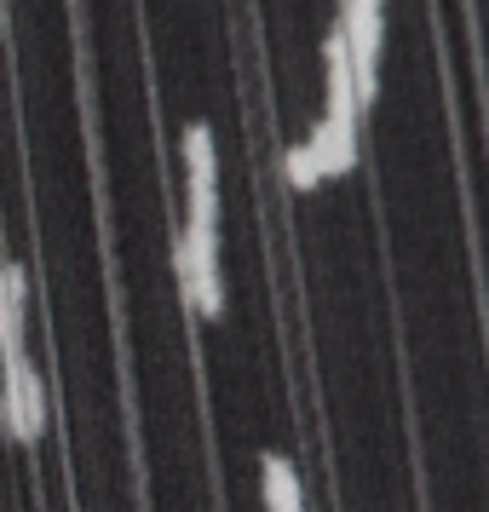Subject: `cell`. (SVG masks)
<instances>
[{"instance_id": "cell-5", "label": "cell", "mask_w": 489, "mask_h": 512, "mask_svg": "<svg viewBox=\"0 0 489 512\" xmlns=\"http://www.w3.org/2000/svg\"><path fill=\"white\" fill-rule=\"evenodd\" d=\"M24 305H29V277H24V265L18 259H0V351H12V346H24Z\"/></svg>"}, {"instance_id": "cell-4", "label": "cell", "mask_w": 489, "mask_h": 512, "mask_svg": "<svg viewBox=\"0 0 489 512\" xmlns=\"http://www.w3.org/2000/svg\"><path fill=\"white\" fill-rule=\"evenodd\" d=\"M259 507L265 512H305V478L277 449L259 455Z\"/></svg>"}, {"instance_id": "cell-1", "label": "cell", "mask_w": 489, "mask_h": 512, "mask_svg": "<svg viewBox=\"0 0 489 512\" xmlns=\"http://www.w3.org/2000/svg\"><path fill=\"white\" fill-rule=\"evenodd\" d=\"M0 426L12 443L47 438V386L29 363V346L0 351Z\"/></svg>"}, {"instance_id": "cell-2", "label": "cell", "mask_w": 489, "mask_h": 512, "mask_svg": "<svg viewBox=\"0 0 489 512\" xmlns=\"http://www.w3.org/2000/svg\"><path fill=\"white\" fill-rule=\"evenodd\" d=\"M173 271H179V288H185L190 311L202 323H219L225 317V271H219V236L208 231H179L173 242Z\"/></svg>"}, {"instance_id": "cell-6", "label": "cell", "mask_w": 489, "mask_h": 512, "mask_svg": "<svg viewBox=\"0 0 489 512\" xmlns=\"http://www.w3.org/2000/svg\"><path fill=\"white\" fill-rule=\"evenodd\" d=\"M288 185H294V190H317V185H323V173H317V162H311V150H305V144L288 150Z\"/></svg>"}, {"instance_id": "cell-3", "label": "cell", "mask_w": 489, "mask_h": 512, "mask_svg": "<svg viewBox=\"0 0 489 512\" xmlns=\"http://www.w3.org/2000/svg\"><path fill=\"white\" fill-rule=\"evenodd\" d=\"M185 185H190V231L219 236V150H213V127L190 121L185 127Z\"/></svg>"}]
</instances>
